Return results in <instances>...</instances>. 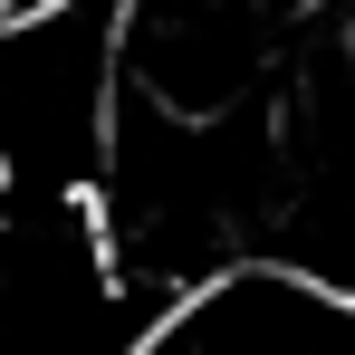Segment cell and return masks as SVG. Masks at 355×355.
Returning <instances> with one entry per match:
<instances>
[{
	"label": "cell",
	"instance_id": "1",
	"mask_svg": "<svg viewBox=\"0 0 355 355\" xmlns=\"http://www.w3.org/2000/svg\"><path fill=\"white\" fill-rule=\"evenodd\" d=\"M125 0H49L0 19V182L87 192L116 125Z\"/></svg>",
	"mask_w": 355,
	"mask_h": 355
},
{
	"label": "cell",
	"instance_id": "2",
	"mask_svg": "<svg viewBox=\"0 0 355 355\" xmlns=\"http://www.w3.org/2000/svg\"><path fill=\"white\" fill-rule=\"evenodd\" d=\"M279 19L259 0H125L116 87L164 116H240L269 77Z\"/></svg>",
	"mask_w": 355,
	"mask_h": 355
},
{
	"label": "cell",
	"instance_id": "3",
	"mask_svg": "<svg viewBox=\"0 0 355 355\" xmlns=\"http://www.w3.org/2000/svg\"><path fill=\"white\" fill-rule=\"evenodd\" d=\"M0 192H10V182H0Z\"/></svg>",
	"mask_w": 355,
	"mask_h": 355
}]
</instances>
